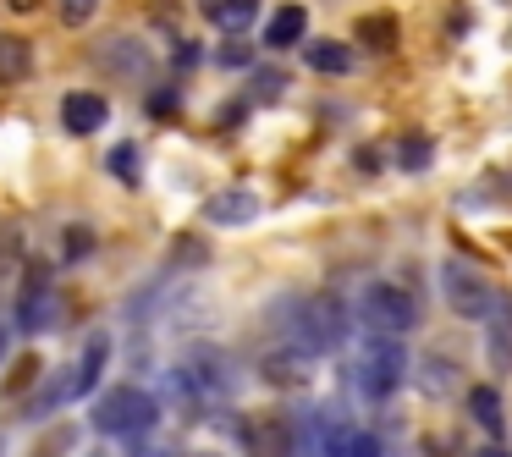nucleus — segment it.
<instances>
[{"label": "nucleus", "instance_id": "72a5a7b5", "mask_svg": "<svg viewBox=\"0 0 512 457\" xmlns=\"http://www.w3.org/2000/svg\"><path fill=\"white\" fill-rule=\"evenodd\" d=\"M479 457H507V452H501V446H485V452H479Z\"/></svg>", "mask_w": 512, "mask_h": 457}, {"label": "nucleus", "instance_id": "dca6fc26", "mask_svg": "<svg viewBox=\"0 0 512 457\" xmlns=\"http://www.w3.org/2000/svg\"><path fill=\"white\" fill-rule=\"evenodd\" d=\"M28 78H34V45L23 34H0V89H17Z\"/></svg>", "mask_w": 512, "mask_h": 457}, {"label": "nucleus", "instance_id": "1a4fd4ad", "mask_svg": "<svg viewBox=\"0 0 512 457\" xmlns=\"http://www.w3.org/2000/svg\"><path fill=\"white\" fill-rule=\"evenodd\" d=\"M485 325H490V336H485V364L496 369V375H512V292L496 287V303H490Z\"/></svg>", "mask_w": 512, "mask_h": 457}, {"label": "nucleus", "instance_id": "9d476101", "mask_svg": "<svg viewBox=\"0 0 512 457\" xmlns=\"http://www.w3.org/2000/svg\"><path fill=\"white\" fill-rule=\"evenodd\" d=\"M50 320H56V292H50L45 270H34V276H28V287L17 292V331L39 336Z\"/></svg>", "mask_w": 512, "mask_h": 457}, {"label": "nucleus", "instance_id": "39448f33", "mask_svg": "<svg viewBox=\"0 0 512 457\" xmlns=\"http://www.w3.org/2000/svg\"><path fill=\"white\" fill-rule=\"evenodd\" d=\"M358 320H364L369 336H408L419 325V303H413L408 287L397 281H369L358 292Z\"/></svg>", "mask_w": 512, "mask_h": 457}, {"label": "nucleus", "instance_id": "b1692460", "mask_svg": "<svg viewBox=\"0 0 512 457\" xmlns=\"http://www.w3.org/2000/svg\"><path fill=\"white\" fill-rule=\"evenodd\" d=\"M342 457H386V446H380L369 430H353V435H347V446H342Z\"/></svg>", "mask_w": 512, "mask_h": 457}, {"label": "nucleus", "instance_id": "a211bd4d", "mask_svg": "<svg viewBox=\"0 0 512 457\" xmlns=\"http://www.w3.org/2000/svg\"><path fill=\"white\" fill-rule=\"evenodd\" d=\"M468 413H474L479 430L501 441V430H507V402H501L496 386H474V391H468Z\"/></svg>", "mask_w": 512, "mask_h": 457}, {"label": "nucleus", "instance_id": "ddd939ff", "mask_svg": "<svg viewBox=\"0 0 512 457\" xmlns=\"http://www.w3.org/2000/svg\"><path fill=\"white\" fill-rule=\"evenodd\" d=\"M237 435H243L248 457H281V452H292V430L281 419H237Z\"/></svg>", "mask_w": 512, "mask_h": 457}, {"label": "nucleus", "instance_id": "473e14b6", "mask_svg": "<svg viewBox=\"0 0 512 457\" xmlns=\"http://www.w3.org/2000/svg\"><path fill=\"white\" fill-rule=\"evenodd\" d=\"M138 457H177V452H171V446H155V452H149V446H144Z\"/></svg>", "mask_w": 512, "mask_h": 457}, {"label": "nucleus", "instance_id": "423d86ee", "mask_svg": "<svg viewBox=\"0 0 512 457\" xmlns=\"http://www.w3.org/2000/svg\"><path fill=\"white\" fill-rule=\"evenodd\" d=\"M441 292H446V309H452L457 320H485L490 303H496V287H490L468 259H446L441 265Z\"/></svg>", "mask_w": 512, "mask_h": 457}, {"label": "nucleus", "instance_id": "0eeeda50", "mask_svg": "<svg viewBox=\"0 0 512 457\" xmlns=\"http://www.w3.org/2000/svg\"><path fill=\"white\" fill-rule=\"evenodd\" d=\"M100 67H105V72H116V78H127V83H144L149 72H155V56H149L144 39H133V34H111V39L100 45Z\"/></svg>", "mask_w": 512, "mask_h": 457}, {"label": "nucleus", "instance_id": "f8f14e48", "mask_svg": "<svg viewBox=\"0 0 512 457\" xmlns=\"http://www.w3.org/2000/svg\"><path fill=\"white\" fill-rule=\"evenodd\" d=\"M105 364H111V336H89V342H83L78 369H72L67 397H94V391H100V380H105Z\"/></svg>", "mask_w": 512, "mask_h": 457}, {"label": "nucleus", "instance_id": "5701e85b", "mask_svg": "<svg viewBox=\"0 0 512 457\" xmlns=\"http://www.w3.org/2000/svg\"><path fill=\"white\" fill-rule=\"evenodd\" d=\"M56 12H61L67 28H89L94 12H100V0H56Z\"/></svg>", "mask_w": 512, "mask_h": 457}, {"label": "nucleus", "instance_id": "2f4dec72", "mask_svg": "<svg viewBox=\"0 0 512 457\" xmlns=\"http://www.w3.org/2000/svg\"><path fill=\"white\" fill-rule=\"evenodd\" d=\"M6 347H12V331H6V325H0V364H6Z\"/></svg>", "mask_w": 512, "mask_h": 457}, {"label": "nucleus", "instance_id": "2eb2a0df", "mask_svg": "<svg viewBox=\"0 0 512 457\" xmlns=\"http://www.w3.org/2000/svg\"><path fill=\"white\" fill-rule=\"evenodd\" d=\"M303 28H309V12H303L298 0H287V6L270 12V28L259 39H265V50H292V45H303Z\"/></svg>", "mask_w": 512, "mask_h": 457}, {"label": "nucleus", "instance_id": "f3484780", "mask_svg": "<svg viewBox=\"0 0 512 457\" xmlns=\"http://www.w3.org/2000/svg\"><path fill=\"white\" fill-rule=\"evenodd\" d=\"M199 12L210 17V23L221 28L226 39H237L243 28H254V17H259V0H199Z\"/></svg>", "mask_w": 512, "mask_h": 457}, {"label": "nucleus", "instance_id": "4468645a", "mask_svg": "<svg viewBox=\"0 0 512 457\" xmlns=\"http://www.w3.org/2000/svg\"><path fill=\"white\" fill-rule=\"evenodd\" d=\"M259 215V199L248 188H221L210 193V204H204V221L210 226H248Z\"/></svg>", "mask_w": 512, "mask_h": 457}, {"label": "nucleus", "instance_id": "6ab92c4d", "mask_svg": "<svg viewBox=\"0 0 512 457\" xmlns=\"http://www.w3.org/2000/svg\"><path fill=\"white\" fill-rule=\"evenodd\" d=\"M358 45H364L369 56H391V50H397V17L391 12L358 17Z\"/></svg>", "mask_w": 512, "mask_h": 457}, {"label": "nucleus", "instance_id": "20e7f679", "mask_svg": "<svg viewBox=\"0 0 512 457\" xmlns=\"http://www.w3.org/2000/svg\"><path fill=\"white\" fill-rule=\"evenodd\" d=\"M358 397L364 402H391L402 386H408V347L402 336H369L364 353H358Z\"/></svg>", "mask_w": 512, "mask_h": 457}, {"label": "nucleus", "instance_id": "7c9ffc66", "mask_svg": "<svg viewBox=\"0 0 512 457\" xmlns=\"http://www.w3.org/2000/svg\"><path fill=\"white\" fill-rule=\"evenodd\" d=\"M6 6H12V12H39L45 0H6Z\"/></svg>", "mask_w": 512, "mask_h": 457}, {"label": "nucleus", "instance_id": "6e6552de", "mask_svg": "<svg viewBox=\"0 0 512 457\" xmlns=\"http://www.w3.org/2000/svg\"><path fill=\"white\" fill-rule=\"evenodd\" d=\"M105 122H111V100H105V94H94V89H72V94H61V127H67L72 138L100 133Z\"/></svg>", "mask_w": 512, "mask_h": 457}, {"label": "nucleus", "instance_id": "cd10ccee", "mask_svg": "<svg viewBox=\"0 0 512 457\" xmlns=\"http://www.w3.org/2000/svg\"><path fill=\"white\" fill-rule=\"evenodd\" d=\"M281 89H287V78H281V72H259V78H254V100H276Z\"/></svg>", "mask_w": 512, "mask_h": 457}, {"label": "nucleus", "instance_id": "7ed1b4c3", "mask_svg": "<svg viewBox=\"0 0 512 457\" xmlns=\"http://www.w3.org/2000/svg\"><path fill=\"white\" fill-rule=\"evenodd\" d=\"M160 424V402L144 386H111L105 397H94V430L105 441H144Z\"/></svg>", "mask_w": 512, "mask_h": 457}, {"label": "nucleus", "instance_id": "bb28decb", "mask_svg": "<svg viewBox=\"0 0 512 457\" xmlns=\"http://www.w3.org/2000/svg\"><path fill=\"white\" fill-rule=\"evenodd\" d=\"M215 61H221V67H237V72H243V67H248V45H243V34H237V39H226V45H221V56H215Z\"/></svg>", "mask_w": 512, "mask_h": 457}, {"label": "nucleus", "instance_id": "c85d7f7f", "mask_svg": "<svg viewBox=\"0 0 512 457\" xmlns=\"http://www.w3.org/2000/svg\"><path fill=\"white\" fill-rule=\"evenodd\" d=\"M171 61H177V67L188 72V67H199V61H204V50H199V45H188V39H182V45H177V56H171Z\"/></svg>", "mask_w": 512, "mask_h": 457}, {"label": "nucleus", "instance_id": "f704fd0d", "mask_svg": "<svg viewBox=\"0 0 512 457\" xmlns=\"http://www.w3.org/2000/svg\"><path fill=\"white\" fill-rule=\"evenodd\" d=\"M94 457H105V452H94Z\"/></svg>", "mask_w": 512, "mask_h": 457}, {"label": "nucleus", "instance_id": "f257e3e1", "mask_svg": "<svg viewBox=\"0 0 512 457\" xmlns=\"http://www.w3.org/2000/svg\"><path fill=\"white\" fill-rule=\"evenodd\" d=\"M281 320V342L303 347V353L325 358V353H342L347 331H353V314L336 292H309V298H287L276 309Z\"/></svg>", "mask_w": 512, "mask_h": 457}, {"label": "nucleus", "instance_id": "a878e982", "mask_svg": "<svg viewBox=\"0 0 512 457\" xmlns=\"http://www.w3.org/2000/svg\"><path fill=\"white\" fill-rule=\"evenodd\" d=\"M89 248H94V232H89V226H72V232H67V265L89 259Z\"/></svg>", "mask_w": 512, "mask_h": 457}, {"label": "nucleus", "instance_id": "412c9836", "mask_svg": "<svg viewBox=\"0 0 512 457\" xmlns=\"http://www.w3.org/2000/svg\"><path fill=\"white\" fill-rule=\"evenodd\" d=\"M446 380H457V369L446 364V358H424V364H419V386L430 391V397H446V391H452Z\"/></svg>", "mask_w": 512, "mask_h": 457}, {"label": "nucleus", "instance_id": "393cba45", "mask_svg": "<svg viewBox=\"0 0 512 457\" xmlns=\"http://www.w3.org/2000/svg\"><path fill=\"white\" fill-rule=\"evenodd\" d=\"M133 160H138L133 144H116V149H111V171H116L122 182H138V166H133Z\"/></svg>", "mask_w": 512, "mask_h": 457}, {"label": "nucleus", "instance_id": "f03ea898", "mask_svg": "<svg viewBox=\"0 0 512 457\" xmlns=\"http://www.w3.org/2000/svg\"><path fill=\"white\" fill-rule=\"evenodd\" d=\"M171 386L188 408H215V402L232 397L237 386V364L221 353V347H193L177 369H171Z\"/></svg>", "mask_w": 512, "mask_h": 457}, {"label": "nucleus", "instance_id": "c756f323", "mask_svg": "<svg viewBox=\"0 0 512 457\" xmlns=\"http://www.w3.org/2000/svg\"><path fill=\"white\" fill-rule=\"evenodd\" d=\"M149 105H155L160 116H171V111H177V94H171V89H160V94H155V100H149Z\"/></svg>", "mask_w": 512, "mask_h": 457}, {"label": "nucleus", "instance_id": "4be33fe9", "mask_svg": "<svg viewBox=\"0 0 512 457\" xmlns=\"http://www.w3.org/2000/svg\"><path fill=\"white\" fill-rule=\"evenodd\" d=\"M397 155H402V160H397L402 171H424V166H430V155H435V144H430L424 133H413V138H402Z\"/></svg>", "mask_w": 512, "mask_h": 457}, {"label": "nucleus", "instance_id": "9b49d317", "mask_svg": "<svg viewBox=\"0 0 512 457\" xmlns=\"http://www.w3.org/2000/svg\"><path fill=\"white\" fill-rule=\"evenodd\" d=\"M309 364H314V353H303V347H292V342H276L259 358V380H265V386H303V380H309Z\"/></svg>", "mask_w": 512, "mask_h": 457}, {"label": "nucleus", "instance_id": "aec40b11", "mask_svg": "<svg viewBox=\"0 0 512 457\" xmlns=\"http://www.w3.org/2000/svg\"><path fill=\"white\" fill-rule=\"evenodd\" d=\"M309 67L325 72V78H353V50L342 39H314L309 45Z\"/></svg>", "mask_w": 512, "mask_h": 457}]
</instances>
